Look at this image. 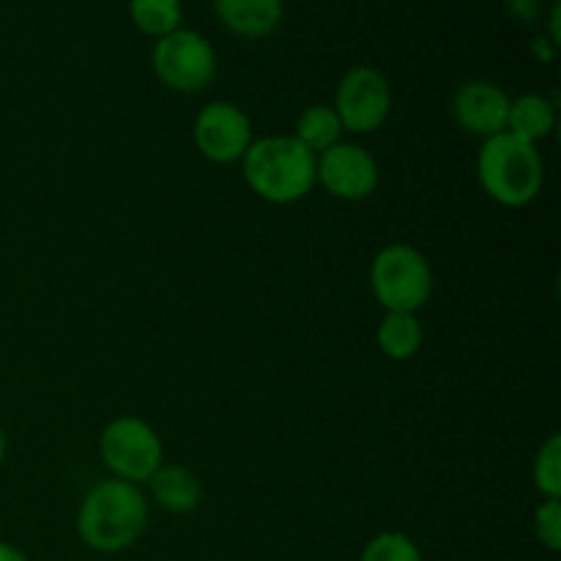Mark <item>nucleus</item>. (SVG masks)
<instances>
[{
    "label": "nucleus",
    "mask_w": 561,
    "mask_h": 561,
    "mask_svg": "<svg viewBox=\"0 0 561 561\" xmlns=\"http://www.w3.org/2000/svg\"><path fill=\"white\" fill-rule=\"evenodd\" d=\"M195 142L206 159L217 164H230L252 146V124L230 102H211L203 107L195 121Z\"/></svg>",
    "instance_id": "8"
},
{
    "label": "nucleus",
    "mask_w": 561,
    "mask_h": 561,
    "mask_svg": "<svg viewBox=\"0 0 561 561\" xmlns=\"http://www.w3.org/2000/svg\"><path fill=\"white\" fill-rule=\"evenodd\" d=\"M340 135H343V124H340L334 107H323V104H316V107H307L305 113L296 121V140L305 148H310L312 153H323L332 146H337Z\"/></svg>",
    "instance_id": "15"
},
{
    "label": "nucleus",
    "mask_w": 561,
    "mask_h": 561,
    "mask_svg": "<svg viewBox=\"0 0 561 561\" xmlns=\"http://www.w3.org/2000/svg\"><path fill=\"white\" fill-rule=\"evenodd\" d=\"M513 99L493 82H466L453 99V113L458 124L471 135L493 137L507 131V115Z\"/></svg>",
    "instance_id": "10"
},
{
    "label": "nucleus",
    "mask_w": 561,
    "mask_h": 561,
    "mask_svg": "<svg viewBox=\"0 0 561 561\" xmlns=\"http://www.w3.org/2000/svg\"><path fill=\"white\" fill-rule=\"evenodd\" d=\"M480 181L488 195L510 208L535 201L542 190V157L537 146L518 140L510 131L488 137L480 151Z\"/></svg>",
    "instance_id": "3"
},
{
    "label": "nucleus",
    "mask_w": 561,
    "mask_h": 561,
    "mask_svg": "<svg viewBox=\"0 0 561 561\" xmlns=\"http://www.w3.org/2000/svg\"><path fill=\"white\" fill-rule=\"evenodd\" d=\"M157 77L173 91H203L217 75V55L211 44L195 31H173L153 47Z\"/></svg>",
    "instance_id": "6"
},
{
    "label": "nucleus",
    "mask_w": 561,
    "mask_h": 561,
    "mask_svg": "<svg viewBox=\"0 0 561 561\" xmlns=\"http://www.w3.org/2000/svg\"><path fill=\"white\" fill-rule=\"evenodd\" d=\"M535 529L542 546L548 551H559L561 548V502L559 499H548L535 515Z\"/></svg>",
    "instance_id": "19"
},
{
    "label": "nucleus",
    "mask_w": 561,
    "mask_h": 561,
    "mask_svg": "<svg viewBox=\"0 0 561 561\" xmlns=\"http://www.w3.org/2000/svg\"><path fill=\"white\" fill-rule=\"evenodd\" d=\"M129 14L137 31L162 38L179 31L184 11H181V0H131Z\"/></svg>",
    "instance_id": "16"
},
{
    "label": "nucleus",
    "mask_w": 561,
    "mask_h": 561,
    "mask_svg": "<svg viewBox=\"0 0 561 561\" xmlns=\"http://www.w3.org/2000/svg\"><path fill=\"white\" fill-rule=\"evenodd\" d=\"M422 345V327L414 312H389L378 327V348L389 359H411Z\"/></svg>",
    "instance_id": "14"
},
{
    "label": "nucleus",
    "mask_w": 561,
    "mask_h": 561,
    "mask_svg": "<svg viewBox=\"0 0 561 561\" xmlns=\"http://www.w3.org/2000/svg\"><path fill=\"white\" fill-rule=\"evenodd\" d=\"M535 485L548 499L561 496V438L551 436L540 447L535 460Z\"/></svg>",
    "instance_id": "18"
},
{
    "label": "nucleus",
    "mask_w": 561,
    "mask_h": 561,
    "mask_svg": "<svg viewBox=\"0 0 561 561\" xmlns=\"http://www.w3.org/2000/svg\"><path fill=\"white\" fill-rule=\"evenodd\" d=\"M148 482H151V493L159 507L168 513H192L203 499L201 480L184 466H159Z\"/></svg>",
    "instance_id": "12"
},
{
    "label": "nucleus",
    "mask_w": 561,
    "mask_h": 561,
    "mask_svg": "<svg viewBox=\"0 0 561 561\" xmlns=\"http://www.w3.org/2000/svg\"><path fill=\"white\" fill-rule=\"evenodd\" d=\"M362 561H422L420 548L400 531H383L373 537L362 551Z\"/></svg>",
    "instance_id": "17"
},
{
    "label": "nucleus",
    "mask_w": 561,
    "mask_h": 561,
    "mask_svg": "<svg viewBox=\"0 0 561 561\" xmlns=\"http://www.w3.org/2000/svg\"><path fill=\"white\" fill-rule=\"evenodd\" d=\"M244 179L268 203H296L316 184L318 157L296 137H263L247 148Z\"/></svg>",
    "instance_id": "2"
},
{
    "label": "nucleus",
    "mask_w": 561,
    "mask_h": 561,
    "mask_svg": "<svg viewBox=\"0 0 561 561\" xmlns=\"http://www.w3.org/2000/svg\"><path fill=\"white\" fill-rule=\"evenodd\" d=\"M553 126H557V107L540 93H526V96L510 102L507 131L518 140L537 146L551 135Z\"/></svg>",
    "instance_id": "13"
},
{
    "label": "nucleus",
    "mask_w": 561,
    "mask_h": 561,
    "mask_svg": "<svg viewBox=\"0 0 561 561\" xmlns=\"http://www.w3.org/2000/svg\"><path fill=\"white\" fill-rule=\"evenodd\" d=\"M148 526V507L131 482L104 480L93 488L77 515L82 542L99 553H118L135 546Z\"/></svg>",
    "instance_id": "1"
},
{
    "label": "nucleus",
    "mask_w": 561,
    "mask_h": 561,
    "mask_svg": "<svg viewBox=\"0 0 561 561\" xmlns=\"http://www.w3.org/2000/svg\"><path fill=\"white\" fill-rule=\"evenodd\" d=\"M316 179L343 201H362L373 195L378 186V164L365 148L351 146V142H337L329 151L321 153L316 162Z\"/></svg>",
    "instance_id": "9"
},
{
    "label": "nucleus",
    "mask_w": 561,
    "mask_h": 561,
    "mask_svg": "<svg viewBox=\"0 0 561 561\" xmlns=\"http://www.w3.org/2000/svg\"><path fill=\"white\" fill-rule=\"evenodd\" d=\"M104 466L124 482H146L162 466V442L148 422L137 416H118L102 433Z\"/></svg>",
    "instance_id": "5"
},
{
    "label": "nucleus",
    "mask_w": 561,
    "mask_h": 561,
    "mask_svg": "<svg viewBox=\"0 0 561 561\" xmlns=\"http://www.w3.org/2000/svg\"><path fill=\"white\" fill-rule=\"evenodd\" d=\"M370 283L376 299L389 312H416L433 294L431 263L409 244H392L378 252Z\"/></svg>",
    "instance_id": "4"
},
{
    "label": "nucleus",
    "mask_w": 561,
    "mask_h": 561,
    "mask_svg": "<svg viewBox=\"0 0 561 561\" xmlns=\"http://www.w3.org/2000/svg\"><path fill=\"white\" fill-rule=\"evenodd\" d=\"M0 561H27L25 553L16 551L14 546H9V542H0Z\"/></svg>",
    "instance_id": "20"
},
{
    "label": "nucleus",
    "mask_w": 561,
    "mask_h": 561,
    "mask_svg": "<svg viewBox=\"0 0 561 561\" xmlns=\"http://www.w3.org/2000/svg\"><path fill=\"white\" fill-rule=\"evenodd\" d=\"M3 458H5V436L3 431H0V463H3Z\"/></svg>",
    "instance_id": "21"
},
{
    "label": "nucleus",
    "mask_w": 561,
    "mask_h": 561,
    "mask_svg": "<svg viewBox=\"0 0 561 561\" xmlns=\"http://www.w3.org/2000/svg\"><path fill=\"white\" fill-rule=\"evenodd\" d=\"M392 107V91L387 77L373 66H356L340 80L337 96H334V113H337L343 129L367 135L381 129Z\"/></svg>",
    "instance_id": "7"
},
{
    "label": "nucleus",
    "mask_w": 561,
    "mask_h": 561,
    "mask_svg": "<svg viewBox=\"0 0 561 561\" xmlns=\"http://www.w3.org/2000/svg\"><path fill=\"white\" fill-rule=\"evenodd\" d=\"M214 9L228 31L244 38L268 36L283 20V0H214Z\"/></svg>",
    "instance_id": "11"
}]
</instances>
